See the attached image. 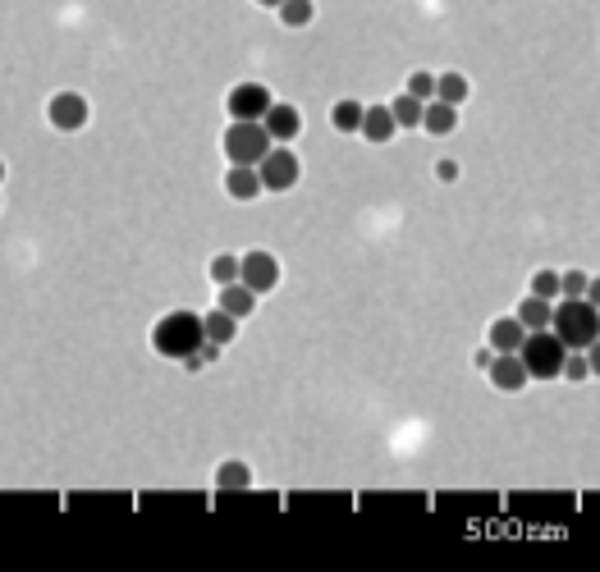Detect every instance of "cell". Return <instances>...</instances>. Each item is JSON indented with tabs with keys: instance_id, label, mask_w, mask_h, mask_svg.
<instances>
[{
	"instance_id": "1",
	"label": "cell",
	"mask_w": 600,
	"mask_h": 572,
	"mask_svg": "<svg viewBox=\"0 0 600 572\" xmlns=\"http://www.w3.org/2000/svg\"><path fill=\"white\" fill-rule=\"evenodd\" d=\"M152 353L161 357V362H184L188 353H197V348L207 344V335H202V312H193V307H170V312H161L152 321Z\"/></svg>"
},
{
	"instance_id": "2",
	"label": "cell",
	"mask_w": 600,
	"mask_h": 572,
	"mask_svg": "<svg viewBox=\"0 0 600 572\" xmlns=\"http://www.w3.org/2000/svg\"><path fill=\"white\" fill-rule=\"evenodd\" d=\"M550 330H555V339L564 348H591L600 339V312L596 303H587V298H564V303L550 312Z\"/></svg>"
},
{
	"instance_id": "3",
	"label": "cell",
	"mask_w": 600,
	"mask_h": 572,
	"mask_svg": "<svg viewBox=\"0 0 600 572\" xmlns=\"http://www.w3.org/2000/svg\"><path fill=\"white\" fill-rule=\"evenodd\" d=\"M271 147L275 142H271V133L262 129V119H230L225 133H220V156L230 165H257Z\"/></svg>"
},
{
	"instance_id": "4",
	"label": "cell",
	"mask_w": 600,
	"mask_h": 572,
	"mask_svg": "<svg viewBox=\"0 0 600 572\" xmlns=\"http://www.w3.org/2000/svg\"><path fill=\"white\" fill-rule=\"evenodd\" d=\"M564 353L568 348L555 339V330H527L523 348H518V357H523V367H527V376L532 380H559Z\"/></svg>"
},
{
	"instance_id": "5",
	"label": "cell",
	"mask_w": 600,
	"mask_h": 572,
	"mask_svg": "<svg viewBox=\"0 0 600 572\" xmlns=\"http://www.w3.org/2000/svg\"><path fill=\"white\" fill-rule=\"evenodd\" d=\"M92 124V106L83 92H74V87H60V92H51L46 97V129L51 133H83Z\"/></svg>"
},
{
	"instance_id": "6",
	"label": "cell",
	"mask_w": 600,
	"mask_h": 572,
	"mask_svg": "<svg viewBox=\"0 0 600 572\" xmlns=\"http://www.w3.org/2000/svg\"><path fill=\"white\" fill-rule=\"evenodd\" d=\"M239 280L248 284L257 298H271V293L284 284V266L271 248H243L239 252Z\"/></svg>"
},
{
	"instance_id": "7",
	"label": "cell",
	"mask_w": 600,
	"mask_h": 572,
	"mask_svg": "<svg viewBox=\"0 0 600 572\" xmlns=\"http://www.w3.org/2000/svg\"><path fill=\"white\" fill-rule=\"evenodd\" d=\"M257 179H262V193H294L303 179V156L294 147H271L257 161Z\"/></svg>"
},
{
	"instance_id": "8",
	"label": "cell",
	"mask_w": 600,
	"mask_h": 572,
	"mask_svg": "<svg viewBox=\"0 0 600 572\" xmlns=\"http://www.w3.org/2000/svg\"><path fill=\"white\" fill-rule=\"evenodd\" d=\"M275 92L266 83H257V78H243V83H234L230 92H225V115L230 119H262L266 110H271Z\"/></svg>"
},
{
	"instance_id": "9",
	"label": "cell",
	"mask_w": 600,
	"mask_h": 572,
	"mask_svg": "<svg viewBox=\"0 0 600 572\" xmlns=\"http://www.w3.org/2000/svg\"><path fill=\"white\" fill-rule=\"evenodd\" d=\"M262 129L271 133L275 147H294V142H303L307 124H303V110H298L294 101H271V110L262 115Z\"/></svg>"
},
{
	"instance_id": "10",
	"label": "cell",
	"mask_w": 600,
	"mask_h": 572,
	"mask_svg": "<svg viewBox=\"0 0 600 572\" xmlns=\"http://www.w3.org/2000/svg\"><path fill=\"white\" fill-rule=\"evenodd\" d=\"M486 380H491L495 394H523V389L532 385V376H527L518 353H495V362L486 367Z\"/></svg>"
},
{
	"instance_id": "11",
	"label": "cell",
	"mask_w": 600,
	"mask_h": 572,
	"mask_svg": "<svg viewBox=\"0 0 600 572\" xmlns=\"http://www.w3.org/2000/svg\"><path fill=\"white\" fill-rule=\"evenodd\" d=\"M358 138L371 142V147H385V142L399 138V124H394V115H390V106H385V101H371V106L362 110Z\"/></svg>"
},
{
	"instance_id": "12",
	"label": "cell",
	"mask_w": 600,
	"mask_h": 572,
	"mask_svg": "<svg viewBox=\"0 0 600 572\" xmlns=\"http://www.w3.org/2000/svg\"><path fill=\"white\" fill-rule=\"evenodd\" d=\"M257 303H262V298H257V293H252L243 280H234V284H220V289H216V307H220V312H230L239 325L257 316Z\"/></svg>"
},
{
	"instance_id": "13",
	"label": "cell",
	"mask_w": 600,
	"mask_h": 572,
	"mask_svg": "<svg viewBox=\"0 0 600 572\" xmlns=\"http://www.w3.org/2000/svg\"><path fill=\"white\" fill-rule=\"evenodd\" d=\"M463 129L459 106H445V101H426L422 106V133L426 138H454Z\"/></svg>"
},
{
	"instance_id": "14",
	"label": "cell",
	"mask_w": 600,
	"mask_h": 572,
	"mask_svg": "<svg viewBox=\"0 0 600 572\" xmlns=\"http://www.w3.org/2000/svg\"><path fill=\"white\" fill-rule=\"evenodd\" d=\"M211 486H216V495H230V490L257 486V476H252V463H243V458H220L211 467Z\"/></svg>"
},
{
	"instance_id": "15",
	"label": "cell",
	"mask_w": 600,
	"mask_h": 572,
	"mask_svg": "<svg viewBox=\"0 0 600 572\" xmlns=\"http://www.w3.org/2000/svg\"><path fill=\"white\" fill-rule=\"evenodd\" d=\"M220 184H225V197H230V202H243V206H248V202H257V197H262L257 165H230Z\"/></svg>"
},
{
	"instance_id": "16",
	"label": "cell",
	"mask_w": 600,
	"mask_h": 572,
	"mask_svg": "<svg viewBox=\"0 0 600 572\" xmlns=\"http://www.w3.org/2000/svg\"><path fill=\"white\" fill-rule=\"evenodd\" d=\"M362 110H367V101H358V97H339V101H330V110H326L330 133H339V138H358Z\"/></svg>"
},
{
	"instance_id": "17",
	"label": "cell",
	"mask_w": 600,
	"mask_h": 572,
	"mask_svg": "<svg viewBox=\"0 0 600 572\" xmlns=\"http://www.w3.org/2000/svg\"><path fill=\"white\" fill-rule=\"evenodd\" d=\"M527 339V330L518 325V316H495L491 325H486V344L495 348V353H518Z\"/></svg>"
},
{
	"instance_id": "18",
	"label": "cell",
	"mask_w": 600,
	"mask_h": 572,
	"mask_svg": "<svg viewBox=\"0 0 600 572\" xmlns=\"http://www.w3.org/2000/svg\"><path fill=\"white\" fill-rule=\"evenodd\" d=\"M202 335H207V344L230 348L234 339H239V321H234L230 312H220V307H207V312H202Z\"/></svg>"
},
{
	"instance_id": "19",
	"label": "cell",
	"mask_w": 600,
	"mask_h": 572,
	"mask_svg": "<svg viewBox=\"0 0 600 572\" xmlns=\"http://www.w3.org/2000/svg\"><path fill=\"white\" fill-rule=\"evenodd\" d=\"M468 97H472V78L463 74V69H440L436 74V101H445V106H463Z\"/></svg>"
},
{
	"instance_id": "20",
	"label": "cell",
	"mask_w": 600,
	"mask_h": 572,
	"mask_svg": "<svg viewBox=\"0 0 600 572\" xmlns=\"http://www.w3.org/2000/svg\"><path fill=\"white\" fill-rule=\"evenodd\" d=\"M275 23L289 28V33H303L317 23V0H284L280 10H275Z\"/></svg>"
},
{
	"instance_id": "21",
	"label": "cell",
	"mask_w": 600,
	"mask_h": 572,
	"mask_svg": "<svg viewBox=\"0 0 600 572\" xmlns=\"http://www.w3.org/2000/svg\"><path fill=\"white\" fill-rule=\"evenodd\" d=\"M385 106H390V115H394V124H399V133H404V129H408V133L422 129V106H426V101L408 97V92H394Z\"/></svg>"
},
{
	"instance_id": "22",
	"label": "cell",
	"mask_w": 600,
	"mask_h": 572,
	"mask_svg": "<svg viewBox=\"0 0 600 572\" xmlns=\"http://www.w3.org/2000/svg\"><path fill=\"white\" fill-rule=\"evenodd\" d=\"M207 280H211V289L239 280V252H234V248L211 252V257H207Z\"/></svg>"
},
{
	"instance_id": "23",
	"label": "cell",
	"mask_w": 600,
	"mask_h": 572,
	"mask_svg": "<svg viewBox=\"0 0 600 572\" xmlns=\"http://www.w3.org/2000/svg\"><path fill=\"white\" fill-rule=\"evenodd\" d=\"M550 312H555V303H546V298H532V293H527L513 316H518V325H523V330H550Z\"/></svg>"
},
{
	"instance_id": "24",
	"label": "cell",
	"mask_w": 600,
	"mask_h": 572,
	"mask_svg": "<svg viewBox=\"0 0 600 572\" xmlns=\"http://www.w3.org/2000/svg\"><path fill=\"white\" fill-rule=\"evenodd\" d=\"M527 284H532V298H546V303H555L559 298V270L555 266H536Z\"/></svg>"
},
{
	"instance_id": "25",
	"label": "cell",
	"mask_w": 600,
	"mask_h": 572,
	"mask_svg": "<svg viewBox=\"0 0 600 572\" xmlns=\"http://www.w3.org/2000/svg\"><path fill=\"white\" fill-rule=\"evenodd\" d=\"M404 92L417 101H436V74H431V69H408Z\"/></svg>"
},
{
	"instance_id": "26",
	"label": "cell",
	"mask_w": 600,
	"mask_h": 572,
	"mask_svg": "<svg viewBox=\"0 0 600 572\" xmlns=\"http://www.w3.org/2000/svg\"><path fill=\"white\" fill-rule=\"evenodd\" d=\"M587 270L582 266H568V270H559V298H582L587 293Z\"/></svg>"
},
{
	"instance_id": "27",
	"label": "cell",
	"mask_w": 600,
	"mask_h": 572,
	"mask_svg": "<svg viewBox=\"0 0 600 572\" xmlns=\"http://www.w3.org/2000/svg\"><path fill=\"white\" fill-rule=\"evenodd\" d=\"M491 362H495V348H491V344H477V348H472L468 367L477 371V376H486V367H491Z\"/></svg>"
},
{
	"instance_id": "28",
	"label": "cell",
	"mask_w": 600,
	"mask_h": 572,
	"mask_svg": "<svg viewBox=\"0 0 600 572\" xmlns=\"http://www.w3.org/2000/svg\"><path fill=\"white\" fill-rule=\"evenodd\" d=\"M252 5H262V10H280L284 0H252Z\"/></svg>"
},
{
	"instance_id": "29",
	"label": "cell",
	"mask_w": 600,
	"mask_h": 572,
	"mask_svg": "<svg viewBox=\"0 0 600 572\" xmlns=\"http://www.w3.org/2000/svg\"><path fill=\"white\" fill-rule=\"evenodd\" d=\"M5 174H10V170H5V156H0V188H5Z\"/></svg>"
},
{
	"instance_id": "30",
	"label": "cell",
	"mask_w": 600,
	"mask_h": 572,
	"mask_svg": "<svg viewBox=\"0 0 600 572\" xmlns=\"http://www.w3.org/2000/svg\"><path fill=\"white\" fill-rule=\"evenodd\" d=\"M0 206H5V193H0Z\"/></svg>"
}]
</instances>
